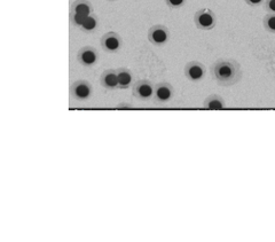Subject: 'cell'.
<instances>
[{
	"instance_id": "10",
	"label": "cell",
	"mask_w": 275,
	"mask_h": 242,
	"mask_svg": "<svg viewBox=\"0 0 275 242\" xmlns=\"http://www.w3.org/2000/svg\"><path fill=\"white\" fill-rule=\"evenodd\" d=\"M71 12L82 16H90L92 15V6L86 0H77L71 6Z\"/></svg>"
},
{
	"instance_id": "8",
	"label": "cell",
	"mask_w": 275,
	"mask_h": 242,
	"mask_svg": "<svg viewBox=\"0 0 275 242\" xmlns=\"http://www.w3.org/2000/svg\"><path fill=\"white\" fill-rule=\"evenodd\" d=\"M78 60L81 64H84L86 67H91L98 60V54L91 47H84L79 51L78 53Z\"/></svg>"
},
{
	"instance_id": "1",
	"label": "cell",
	"mask_w": 275,
	"mask_h": 242,
	"mask_svg": "<svg viewBox=\"0 0 275 242\" xmlns=\"http://www.w3.org/2000/svg\"><path fill=\"white\" fill-rule=\"evenodd\" d=\"M214 76L222 85H233L241 78L240 66L231 60H223L215 63Z\"/></svg>"
},
{
	"instance_id": "2",
	"label": "cell",
	"mask_w": 275,
	"mask_h": 242,
	"mask_svg": "<svg viewBox=\"0 0 275 242\" xmlns=\"http://www.w3.org/2000/svg\"><path fill=\"white\" fill-rule=\"evenodd\" d=\"M195 23L201 30H211L215 26V15L209 8L201 9L195 14Z\"/></svg>"
},
{
	"instance_id": "12",
	"label": "cell",
	"mask_w": 275,
	"mask_h": 242,
	"mask_svg": "<svg viewBox=\"0 0 275 242\" xmlns=\"http://www.w3.org/2000/svg\"><path fill=\"white\" fill-rule=\"evenodd\" d=\"M117 75H118V87L119 88H128L131 86L132 84V81H133V77H132V74L126 70V69H121V70L117 71Z\"/></svg>"
},
{
	"instance_id": "3",
	"label": "cell",
	"mask_w": 275,
	"mask_h": 242,
	"mask_svg": "<svg viewBox=\"0 0 275 242\" xmlns=\"http://www.w3.org/2000/svg\"><path fill=\"white\" fill-rule=\"evenodd\" d=\"M148 37L150 43H153L156 46H162L164 44H167L169 40L168 28L159 25L154 26L153 28H150Z\"/></svg>"
},
{
	"instance_id": "5",
	"label": "cell",
	"mask_w": 275,
	"mask_h": 242,
	"mask_svg": "<svg viewBox=\"0 0 275 242\" xmlns=\"http://www.w3.org/2000/svg\"><path fill=\"white\" fill-rule=\"evenodd\" d=\"M101 45L107 52H117L122 47V39L115 32H108L101 39Z\"/></svg>"
},
{
	"instance_id": "15",
	"label": "cell",
	"mask_w": 275,
	"mask_h": 242,
	"mask_svg": "<svg viewBox=\"0 0 275 242\" xmlns=\"http://www.w3.org/2000/svg\"><path fill=\"white\" fill-rule=\"evenodd\" d=\"M264 27L266 30L275 32V14H268L264 18Z\"/></svg>"
},
{
	"instance_id": "9",
	"label": "cell",
	"mask_w": 275,
	"mask_h": 242,
	"mask_svg": "<svg viewBox=\"0 0 275 242\" xmlns=\"http://www.w3.org/2000/svg\"><path fill=\"white\" fill-rule=\"evenodd\" d=\"M173 90L167 83L158 84L155 88V98L159 102H168L172 99Z\"/></svg>"
},
{
	"instance_id": "19",
	"label": "cell",
	"mask_w": 275,
	"mask_h": 242,
	"mask_svg": "<svg viewBox=\"0 0 275 242\" xmlns=\"http://www.w3.org/2000/svg\"><path fill=\"white\" fill-rule=\"evenodd\" d=\"M244 2L250 5V6H259V5L263 4L265 0H244Z\"/></svg>"
},
{
	"instance_id": "20",
	"label": "cell",
	"mask_w": 275,
	"mask_h": 242,
	"mask_svg": "<svg viewBox=\"0 0 275 242\" xmlns=\"http://www.w3.org/2000/svg\"><path fill=\"white\" fill-rule=\"evenodd\" d=\"M110 2H113V0H110Z\"/></svg>"
},
{
	"instance_id": "11",
	"label": "cell",
	"mask_w": 275,
	"mask_h": 242,
	"mask_svg": "<svg viewBox=\"0 0 275 242\" xmlns=\"http://www.w3.org/2000/svg\"><path fill=\"white\" fill-rule=\"evenodd\" d=\"M101 84L104 87L109 88V90H113V88L118 87V75L116 71L114 70H108L105 71L102 77H101Z\"/></svg>"
},
{
	"instance_id": "16",
	"label": "cell",
	"mask_w": 275,
	"mask_h": 242,
	"mask_svg": "<svg viewBox=\"0 0 275 242\" xmlns=\"http://www.w3.org/2000/svg\"><path fill=\"white\" fill-rule=\"evenodd\" d=\"M86 17L87 16H82V15H79V14H75V13L71 14V21H72V23L75 26L80 27V28H81L82 25H84Z\"/></svg>"
},
{
	"instance_id": "18",
	"label": "cell",
	"mask_w": 275,
	"mask_h": 242,
	"mask_svg": "<svg viewBox=\"0 0 275 242\" xmlns=\"http://www.w3.org/2000/svg\"><path fill=\"white\" fill-rule=\"evenodd\" d=\"M265 9L275 14V0H265Z\"/></svg>"
},
{
	"instance_id": "17",
	"label": "cell",
	"mask_w": 275,
	"mask_h": 242,
	"mask_svg": "<svg viewBox=\"0 0 275 242\" xmlns=\"http://www.w3.org/2000/svg\"><path fill=\"white\" fill-rule=\"evenodd\" d=\"M165 2L169 5V7H171L173 9L181 8L183 5L186 4V0H165Z\"/></svg>"
},
{
	"instance_id": "4",
	"label": "cell",
	"mask_w": 275,
	"mask_h": 242,
	"mask_svg": "<svg viewBox=\"0 0 275 242\" xmlns=\"http://www.w3.org/2000/svg\"><path fill=\"white\" fill-rule=\"evenodd\" d=\"M185 72L188 80H190L191 82H200L204 78L205 68L202 63L193 61L187 64Z\"/></svg>"
},
{
	"instance_id": "7",
	"label": "cell",
	"mask_w": 275,
	"mask_h": 242,
	"mask_svg": "<svg viewBox=\"0 0 275 242\" xmlns=\"http://www.w3.org/2000/svg\"><path fill=\"white\" fill-rule=\"evenodd\" d=\"M134 93L140 100H148L155 94V88L149 82L140 81L135 84Z\"/></svg>"
},
{
	"instance_id": "13",
	"label": "cell",
	"mask_w": 275,
	"mask_h": 242,
	"mask_svg": "<svg viewBox=\"0 0 275 242\" xmlns=\"http://www.w3.org/2000/svg\"><path fill=\"white\" fill-rule=\"evenodd\" d=\"M204 105H205V108L215 110V109H223L225 107V102L223 100V98L213 94V95H210L208 99L205 100Z\"/></svg>"
},
{
	"instance_id": "14",
	"label": "cell",
	"mask_w": 275,
	"mask_h": 242,
	"mask_svg": "<svg viewBox=\"0 0 275 242\" xmlns=\"http://www.w3.org/2000/svg\"><path fill=\"white\" fill-rule=\"evenodd\" d=\"M96 27H98V20H96L94 15H90L86 17L84 25L81 26V29L86 32H91L95 30Z\"/></svg>"
},
{
	"instance_id": "6",
	"label": "cell",
	"mask_w": 275,
	"mask_h": 242,
	"mask_svg": "<svg viewBox=\"0 0 275 242\" xmlns=\"http://www.w3.org/2000/svg\"><path fill=\"white\" fill-rule=\"evenodd\" d=\"M72 95L78 100H87L92 94V87L86 82H77L71 87Z\"/></svg>"
}]
</instances>
